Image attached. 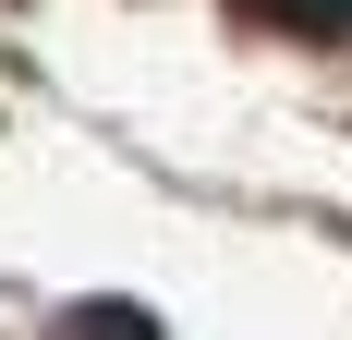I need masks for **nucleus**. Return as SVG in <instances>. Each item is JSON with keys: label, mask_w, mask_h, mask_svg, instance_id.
I'll return each instance as SVG.
<instances>
[{"label": "nucleus", "mask_w": 352, "mask_h": 340, "mask_svg": "<svg viewBox=\"0 0 352 340\" xmlns=\"http://www.w3.org/2000/svg\"><path fill=\"white\" fill-rule=\"evenodd\" d=\"M85 340H146V316H122V304H98V316H85Z\"/></svg>", "instance_id": "obj_1"}, {"label": "nucleus", "mask_w": 352, "mask_h": 340, "mask_svg": "<svg viewBox=\"0 0 352 340\" xmlns=\"http://www.w3.org/2000/svg\"><path fill=\"white\" fill-rule=\"evenodd\" d=\"M304 12H316V25H340V12H352V0H304Z\"/></svg>", "instance_id": "obj_2"}]
</instances>
